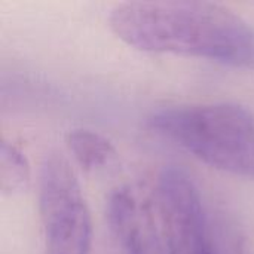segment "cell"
Segmentation results:
<instances>
[{
	"label": "cell",
	"mask_w": 254,
	"mask_h": 254,
	"mask_svg": "<svg viewBox=\"0 0 254 254\" xmlns=\"http://www.w3.org/2000/svg\"><path fill=\"white\" fill-rule=\"evenodd\" d=\"M109 25L116 37L138 51L198 57L254 70V25L216 3H122L112 10Z\"/></svg>",
	"instance_id": "1"
},
{
	"label": "cell",
	"mask_w": 254,
	"mask_h": 254,
	"mask_svg": "<svg viewBox=\"0 0 254 254\" xmlns=\"http://www.w3.org/2000/svg\"><path fill=\"white\" fill-rule=\"evenodd\" d=\"M149 127L207 165L254 180V113L237 103L168 106Z\"/></svg>",
	"instance_id": "2"
},
{
	"label": "cell",
	"mask_w": 254,
	"mask_h": 254,
	"mask_svg": "<svg viewBox=\"0 0 254 254\" xmlns=\"http://www.w3.org/2000/svg\"><path fill=\"white\" fill-rule=\"evenodd\" d=\"M45 254H91L92 219L77 176L65 156H45L39 177Z\"/></svg>",
	"instance_id": "3"
},
{
	"label": "cell",
	"mask_w": 254,
	"mask_h": 254,
	"mask_svg": "<svg viewBox=\"0 0 254 254\" xmlns=\"http://www.w3.org/2000/svg\"><path fill=\"white\" fill-rule=\"evenodd\" d=\"M156 207L167 254H219L199 189L186 171L164 168Z\"/></svg>",
	"instance_id": "4"
},
{
	"label": "cell",
	"mask_w": 254,
	"mask_h": 254,
	"mask_svg": "<svg viewBox=\"0 0 254 254\" xmlns=\"http://www.w3.org/2000/svg\"><path fill=\"white\" fill-rule=\"evenodd\" d=\"M107 219L125 254H167L162 231L156 228L149 201L132 188L124 186L110 193Z\"/></svg>",
	"instance_id": "5"
},
{
	"label": "cell",
	"mask_w": 254,
	"mask_h": 254,
	"mask_svg": "<svg viewBox=\"0 0 254 254\" xmlns=\"http://www.w3.org/2000/svg\"><path fill=\"white\" fill-rule=\"evenodd\" d=\"M67 147L76 162L86 171H98L116 161L112 141L92 129H73L67 135Z\"/></svg>",
	"instance_id": "6"
},
{
	"label": "cell",
	"mask_w": 254,
	"mask_h": 254,
	"mask_svg": "<svg viewBox=\"0 0 254 254\" xmlns=\"http://www.w3.org/2000/svg\"><path fill=\"white\" fill-rule=\"evenodd\" d=\"M30 182V165L22 152L10 144L1 141L0 146V188L6 195L22 192Z\"/></svg>",
	"instance_id": "7"
}]
</instances>
